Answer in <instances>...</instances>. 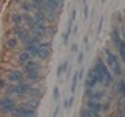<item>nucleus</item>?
Masks as SVG:
<instances>
[{
  "label": "nucleus",
  "instance_id": "nucleus-1",
  "mask_svg": "<svg viewBox=\"0 0 125 117\" xmlns=\"http://www.w3.org/2000/svg\"><path fill=\"white\" fill-rule=\"evenodd\" d=\"M105 55H106L105 62H106V66L109 67V70L113 72V75L117 77V78L125 77L124 75V67H122V61H120V58L117 56L116 53H113L109 49H105Z\"/></svg>",
  "mask_w": 125,
  "mask_h": 117
},
{
  "label": "nucleus",
  "instance_id": "nucleus-2",
  "mask_svg": "<svg viewBox=\"0 0 125 117\" xmlns=\"http://www.w3.org/2000/svg\"><path fill=\"white\" fill-rule=\"evenodd\" d=\"M19 106L17 97H11V95H5L0 94V117H8L14 112V109Z\"/></svg>",
  "mask_w": 125,
  "mask_h": 117
},
{
  "label": "nucleus",
  "instance_id": "nucleus-3",
  "mask_svg": "<svg viewBox=\"0 0 125 117\" xmlns=\"http://www.w3.org/2000/svg\"><path fill=\"white\" fill-rule=\"evenodd\" d=\"M3 77L6 78L8 83H21L25 80V73L21 67H8L3 72Z\"/></svg>",
  "mask_w": 125,
  "mask_h": 117
},
{
  "label": "nucleus",
  "instance_id": "nucleus-4",
  "mask_svg": "<svg viewBox=\"0 0 125 117\" xmlns=\"http://www.w3.org/2000/svg\"><path fill=\"white\" fill-rule=\"evenodd\" d=\"M11 34H14L21 41V44H25L31 39V33L25 25H11Z\"/></svg>",
  "mask_w": 125,
  "mask_h": 117
},
{
  "label": "nucleus",
  "instance_id": "nucleus-5",
  "mask_svg": "<svg viewBox=\"0 0 125 117\" xmlns=\"http://www.w3.org/2000/svg\"><path fill=\"white\" fill-rule=\"evenodd\" d=\"M52 56V39H44L39 44V52H38V59L39 61H47Z\"/></svg>",
  "mask_w": 125,
  "mask_h": 117
},
{
  "label": "nucleus",
  "instance_id": "nucleus-6",
  "mask_svg": "<svg viewBox=\"0 0 125 117\" xmlns=\"http://www.w3.org/2000/svg\"><path fill=\"white\" fill-rule=\"evenodd\" d=\"M84 97L89 100L103 101L106 98V88H94V89H84Z\"/></svg>",
  "mask_w": 125,
  "mask_h": 117
},
{
  "label": "nucleus",
  "instance_id": "nucleus-7",
  "mask_svg": "<svg viewBox=\"0 0 125 117\" xmlns=\"http://www.w3.org/2000/svg\"><path fill=\"white\" fill-rule=\"evenodd\" d=\"M11 117H38V109L28 108L25 105L19 103V106L14 109V112L11 114Z\"/></svg>",
  "mask_w": 125,
  "mask_h": 117
},
{
  "label": "nucleus",
  "instance_id": "nucleus-8",
  "mask_svg": "<svg viewBox=\"0 0 125 117\" xmlns=\"http://www.w3.org/2000/svg\"><path fill=\"white\" fill-rule=\"evenodd\" d=\"M21 69L23 70V73H27V72H34V70H45V66L42 64V61H39L38 58H33V59H30L28 62H25Z\"/></svg>",
  "mask_w": 125,
  "mask_h": 117
},
{
  "label": "nucleus",
  "instance_id": "nucleus-9",
  "mask_svg": "<svg viewBox=\"0 0 125 117\" xmlns=\"http://www.w3.org/2000/svg\"><path fill=\"white\" fill-rule=\"evenodd\" d=\"M44 78H45V70H34V72H27L25 73V80L31 84L42 83Z\"/></svg>",
  "mask_w": 125,
  "mask_h": 117
},
{
  "label": "nucleus",
  "instance_id": "nucleus-10",
  "mask_svg": "<svg viewBox=\"0 0 125 117\" xmlns=\"http://www.w3.org/2000/svg\"><path fill=\"white\" fill-rule=\"evenodd\" d=\"M3 47H5L6 52L13 53V52H17L19 47H21V41H19L17 38L14 36V34H11V36H8L5 39V42H3Z\"/></svg>",
  "mask_w": 125,
  "mask_h": 117
},
{
  "label": "nucleus",
  "instance_id": "nucleus-11",
  "mask_svg": "<svg viewBox=\"0 0 125 117\" xmlns=\"http://www.w3.org/2000/svg\"><path fill=\"white\" fill-rule=\"evenodd\" d=\"M33 55H31L30 52H27V50H17V52H16V64L19 66V67H22L23 64H25V62H28L30 59H33Z\"/></svg>",
  "mask_w": 125,
  "mask_h": 117
},
{
  "label": "nucleus",
  "instance_id": "nucleus-12",
  "mask_svg": "<svg viewBox=\"0 0 125 117\" xmlns=\"http://www.w3.org/2000/svg\"><path fill=\"white\" fill-rule=\"evenodd\" d=\"M111 42H113V45L116 47H119V44L122 42V33H120V25H117V23H113V27H111Z\"/></svg>",
  "mask_w": 125,
  "mask_h": 117
},
{
  "label": "nucleus",
  "instance_id": "nucleus-13",
  "mask_svg": "<svg viewBox=\"0 0 125 117\" xmlns=\"http://www.w3.org/2000/svg\"><path fill=\"white\" fill-rule=\"evenodd\" d=\"M44 94H45V86H44V83H38V84H33V86H31L28 97H33V98H39V100H41L42 97H44Z\"/></svg>",
  "mask_w": 125,
  "mask_h": 117
},
{
  "label": "nucleus",
  "instance_id": "nucleus-14",
  "mask_svg": "<svg viewBox=\"0 0 125 117\" xmlns=\"http://www.w3.org/2000/svg\"><path fill=\"white\" fill-rule=\"evenodd\" d=\"M99 86V83H97V78H95V72L92 70V67L89 69L88 75H86L84 78V89H94Z\"/></svg>",
  "mask_w": 125,
  "mask_h": 117
},
{
  "label": "nucleus",
  "instance_id": "nucleus-15",
  "mask_svg": "<svg viewBox=\"0 0 125 117\" xmlns=\"http://www.w3.org/2000/svg\"><path fill=\"white\" fill-rule=\"evenodd\" d=\"M113 92H114V95H119V97H124L125 98V77L119 78L117 81L113 83Z\"/></svg>",
  "mask_w": 125,
  "mask_h": 117
},
{
  "label": "nucleus",
  "instance_id": "nucleus-16",
  "mask_svg": "<svg viewBox=\"0 0 125 117\" xmlns=\"http://www.w3.org/2000/svg\"><path fill=\"white\" fill-rule=\"evenodd\" d=\"M17 84V97H28L30 94V89H31V83H28L27 80L21 81V83H16Z\"/></svg>",
  "mask_w": 125,
  "mask_h": 117
},
{
  "label": "nucleus",
  "instance_id": "nucleus-17",
  "mask_svg": "<svg viewBox=\"0 0 125 117\" xmlns=\"http://www.w3.org/2000/svg\"><path fill=\"white\" fill-rule=\"evenodd\" d=\"M47 31H49V25H36L33 30H30V33H31V36L47 39Z\"/></svg>",
  "mask_w": 125,
  "mask_h": 117
},
{
  "label": "nucleus",
  "instance_id": "nucleus-18",
  "mask_svg": "<svg viewBox=\"0 0 125 117\" xmlns=\"http://www.w3.org/2000/svg\"><path fill=\"white\" fill-rule=\"evenodd\" d=\"M33 17H34L36 25H49V20H47V17H45V11L34 10L33 11Z\"/></svg>",
  "mask_w": 125,
  "mask_h": 117
},
{
  "label": "nucleus",
  "instance_id": "nucleus-19",
  "mask_svg": "<svg viewBox=\"0 0 125 117\" xmlns=\"http://www.w3.org/2000/svg\"><path fill=\"white\" fill-rule=\"evenodd\" d=\"M11 25H23V13L22 11H13L10 16Z\"/></svg>",
  "mask_w": 125,
  "mask_h": 117
},
{
  "label": "nucleus",
  "instance_id": "nucleus-20",
  "mask_svg": "<svg viewBox=\"0 0 125 117\" xmlns=\"http://www.w3.org/2000/svg\"><path fill=\"white\" fill-rule=\"evenodd\" d=\"M84 106L88 108V109H91V111H94V112H100V114H102V101H97V100H89V98H86V103H84Z\"/></svg>",
  "mask_w": 125,
  "mask_h": 117
},
{
  "label": "nucleus",
  "instance_id": "nucleus-21",
  "mask_svg": "<svg viewBox=\"0 0 125 117\" xmlns=\"http://www.w3.org/2000/svg\"><path fill=\"white\" fill-rule=\"evenodd\" d=\"M23 23L28 30H33L36 27V22H34V17H33V13H23Z\"/></svg>",
  "mask_w": 125,
  "mask_h": 117
},
{
  "label": "nucleus",
  "instance_id": "nucleus-22",
  "mask_svg": "<svg viewBox=\"0 0 125 117\" xmlns=\"http://www.w3.org/2000/svg\"><path fill=\"white\" fill-rule=\"evenodd\" d=\"M22 105H25V106H28V108H33V109H38L39 105H41V100L33 98V97H25V100L22 101Z\"/></svg>",
  "mask_w": 125,
  "mask_h": 117
},
{
  "label": "nucleus",
  "instance_id": "nucleus-23",
  "mask_svg": "<svg viewBox=\"0 0 125 117\" xmlns=\"http://www.w3.org/2000/svg\"><path fill=\"white\" fill-rule=\"evenodd\" d=\"M19 8H21L22 13H33L34 11V6H33V3H31V0H22V3L19 5Z\"/></svg>",
  "mask_w": 125,
  "mask_h": 117
},
{
  "label": "nucleus",
  "instance_id": "nucleus-24",
  "mask_svg": "<svg viewBox=\"0 0 125 117\" xmlns=\"http://www.w3.org/2000/svg\"><path fill=\"white\" fill-rule=\"evenodd\" d=\"M80 117H102L100 112H94L91 109H88L86 106H83L80 109Z\"/></svg>",
  "mask_w": 125,
  "mask_h": 117
},
{
  "label": "nucleus",
  "instance_id": "nucleus-25",
  "mask_svg": "<svg viewBox=\"0 0 125 117\" xmlns=\"http://www.w3.org/2000/svg\"><path fill=\"white\" fill-rule=\"evenodd\" d=\"M67 70H69V61H62V64H60L56 69V77L61 78V75H64Z\"/></svg>",
  "mask_w": 125,
  "mask_h": 117
},
{
  "label": "nucleus",
  "instance_id": "nucleus-26",
  "mask_svg": "<svg viewBox=\"0 0 125 117\" xmlns=\"http://www.w3.org/2000/svg\"><path fill=\"white\" fill-rule=\"evenodd\" d=\"M117 52H119V58H120V61H122V64H125V41L124 39L119 44V47H117Z\"/></svg>",
  "mask_w": 125,
  "mask_h": 117
},
{
  "label": "nucleus",
  "instance_id": "nucleus-27",
  "mask_svg": "<svg viewBox=\"0 0 125 117\" xmlns=\"http://www.w3.org/2000/svg\"><path fill=\"white\" fill-rule=\"evenodd\" d=\"M56 31H58V27L55 25V23H50V25H49V31H47V38H49V39L55 38Z\"/></svg>",
  "mask_w": 125,
  "mask_h": 117
},
{
  "label": "nucleus",
  "instance_id": "nucleus-28",
  "mask_svg": "<svg viewBox=\"0 0 125 117\" xmlns=\"http://www.w3.org/2000/svg\"><path fill=\"white\" fill-rule=\"evenodd\" d=\"M77 86H78V73L75 72L73 77H72V86H70V92H72V94L77 91Z\"/></svg>",
  "mask_w": 125,
  "mask_h": 117
},
{
  "label": "nucleus",
  "instance_id": "nucleus-29",
  "mask_svg": "<svg viewBox=\"0 0 125 117\" xmlns=\"http://www.w3.org/2000/svg\"><path fill=\"white\" fill-rule=\"evenodd\" d=\"M31 3H33L34 10H41V11H44V0H31Z\"/></svg>",
  "mask_w": 125,
  "mask_h": 117
},
{
  "label": "nucleus",
  "instance_id": "nucleus-30",
  "mask_svg": "<svg viewBox=\"0 0 125 117\" xmlns=\"http://www.w3.org/2000/svg\"><path fill=\"white\" fill-rule=\"evenodd\" d=\"M73 101H75V98H73V95H70L69 98L64 101V105H62V106H64L66 109H70V108H72V105H73Z\"/></svg>",
  "mask_w": 125,
  "mask_h": 117
},
{
  "label": "nucleus",
  "instance_id": "nucleus-31",
  "mask_svg": "<svg viewBox=\"0 0 125 117\" xmlns=\"http://www.w3.org/2000/svg\"><path fill=\"white\" fill-rule=\"evenodd\" d=\"M8 86V81H6V78L3 77V75H0V94H2L3 91H5V88Z\"/></svg>",
  "mask_w": 125,
  "mask_h": 117
},
{
  "label": "nucleus",
  "instance_id": "nucleus-32",
  "mask_svg": "<svg viewBox=\"0 0 125 117\" xmlns=\"http://www.w3.org/2000/svg\"><path fill=\"white\" fill-rule=\"evenodd\" d=\"M113 23L122 25V14H120V13H116V14H114V22H113Z\"/></svg>",
  "mask_w": 125,
  "mask_h": 117
},
{
  "label": "nucleus",
  "instance_id": "nucleus-33",
  "mask_svg": "<svg viewBox=\"0 0 125 117\" xmlns=\"http://www.w3.org/2000/svg\"><path fill=\"white\" fill-rule=\"evenodd\" d=\"M53 100H55V101L60 100V88H58V86L53 89Z\"/></svg>",
  "mask_w": 125,
  "mask_h": 117
},
{
  "label": "nucleus",
  "instance_id": "nucleus-34",
  "mask_svg": "<svg viewBox=\"0 0 125 117\" xmlns=\"http://www.w3.org/2000/svg\"><path fill=\"white\" fill-rule=\"evenodd\" d=\"M75 17H77V11H75V10H72V11H70V17H69V22H70V23H73V20H75Z\"/></svg>",
  "mask_w": 125,
  "mask_h": 117
},
{
  "label": "nucleus",
  "instance_id": "nucleus-35",
  "mask_svg": "<svg viewBox=\"0 0 125 117\" xmlns=\"http://www.w3.org/2000/svg\"><path fill=\"white\" fill-rule=\"evenodd\" d=\"M69 38H70V34L67 33V31H66L64 36H62V44H64V45H67V44H69Z\"/></svg>",
  "mask_w": 125,
  "mask_h": 117
},
{
  "label": "nucleus",
  "instance_id": "nucleus-36",
  "mask_svg": "<svg viewBox=\"0 0 125 117\" xmlns=\"http://www.w3.org/2000/svg\"><path fill=\"white\" fill-rule=\"evenodd\" d=\"M83 59H84V53H78L77 55V62L78 64H83Z\"/></svg>",
  "mask_w": 125,
  "mask_h": 117
},
{
  "label": "nucleus",
  "instance_id": "nucleus-37",
  "mask_svg": "<svg viewBox=\"0 0 125 117\" xmlns=\"http://www.w3.org/2000/svg\"><path fill=\"white\" fill-rule=\"evenodd\" d=\"M102 27H103V17H100L99 23H97V33H100V31H102Z\"/></svg>",
  "mask_w": 125,
  "mask_h": 117
},
{
  "label": "nucleus",
  "instance_id": "nucleus-38",
  "mask_svg": "<svg viewBox=\"0 0 125 117\" xmlns=\"http://www.w3.org/2000/svg\"><path fill=\"white\" fill-rule=\"evenodd\" d=\"M70 52H72V53H78V44H72V45H70Z\"/></svg>",
  "mask_w": 125,
  "mask_h": 117
},
{
  "label": "nucleus",
  "instance_id": "nucleus-39",
  "mask_svg": "<svg viewBox=\"0 0 125 117\" xmlns=\"http://www.w3.org/2000/svg\"><path fill=\"white\" fill-rule=\"evenodd\" d=\"M60 105H56V108H55V111H53V117H58V114H60Z\"/></svg>",
  "mask_w": 125,
  "mask_h": 117
},
{
  "label": "nucleus",
  "instance_id": "nucleus-40",
  "mask_svg": "<svg viewBox=\"0 0 125 117\" xmlns=\"http://www.w3.org/2000/svg\"><path fill=\"white\" fill-rule=\"evenodd\" d=\"M88 16H89V6L84 5V19H88Z\"/></svg>",
  "mask_w": 125,
  "mask_h": 117
},
{
  "label": "nucleus",
  "instance_id": "nucleus-41",
  "mask_svg": "<svg viewBox=\"0 0 125 117\" xmlns=\"http://www.w3.org/2000/svg\"><path fill=\"white\" fill-rule=\"evenodd\" d=\"M13 3H14V5H21L22 0H13Z\"/></svg>",
  "mask_w": 125,
  "mask_h": 117
}]
</instances>
